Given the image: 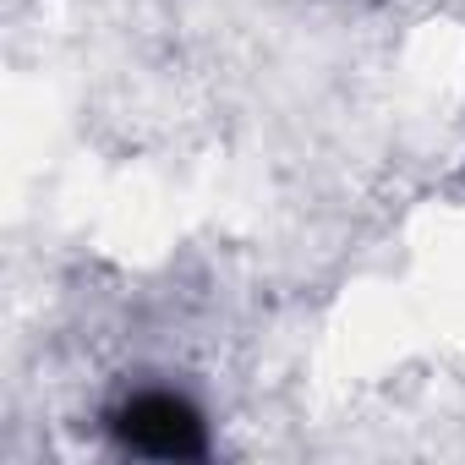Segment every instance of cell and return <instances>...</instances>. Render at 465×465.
Listing matches in <instances>:
<instances>
[{
	"instance_id": "cell-1",
	"label": "cell",
	"mask_w": 465,
	"mask_h": 465,
	"mask_svg": "<svg viewBox=\"0 0 465 465\" xmlns=\"http://www.w3.org/2000/svg\"><path fill=\"white\" fill-rule=\"evenodd\" d=\"M104 443L126 460H159V465H197V460H213V416L208 405L181 389V383H164V378H148V383H126L104 416Z\"/></svg>"
}]
</instances>
